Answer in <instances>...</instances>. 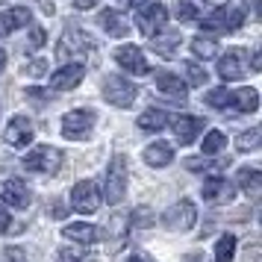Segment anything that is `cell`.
<instances>
[{
  "label": "cell",
  "instance_id": "7c38bea8",
  "mask_svg": "<svg viewBox=\"0 0 262 262\" xmlns=\"http://www.w3.org/2000/svg\"><path fill=\"white\" fill-rule=\"evenodd\" d=\"M115 62H118L124 71L136 74V77H142V74L150 71V65H147V59H144V53L136 45H124V48L115 50Z\"/></svg>",
  "mask_w": 262,
  "mask_h": 262
},
{
  "label": "cell",
  "instance_id": "cb8c5ba5",
  "mask_svg": "<svg viewBox=\"0 0 262 262\" xmlns=\"http://www.w3.org/2000/svg\"><path fill=\"white\" fill-rule=\"evenodd\" d=\"M139 127L144 133H159L168 127V115L162 109H144L142 115H139Z\"/></svg>",
  "mask_w": 262,
  "mask_h": 262
},
{
  "label": "cell",
  "instance_id": "f1b7e54d",
  "mask_svg": "<svg viewBox=\"0 0 262 262\" xmlns=\"http://www.w3.org/2000/svg\"><path fill=\"white\" fill-rule=\"evenodd\" d=\"M259 142H262V130H259V127H250L248 133H242V136L236 139L238 150H256Z\"/></svg>",
  "mask_w": 262,
  "mask_h": 262
},
{
  "label": "cell",
  "instance_id": "8992f818",
  "mask_svg": "<svg viewBox=\"0 0 262 262\" xmlns=\"http://www.w3.org/2000/svg\"><path fill=\"white\" fill-rule=\"evenodd\" d=\"M103 97H106L112 106L127 109V106H133V100H136V85H133L130 80H124V77L109 74L106 80H103Z\"/></svg>",
  "mask_w": 262,
  "mask_h": 262
},
{
  "label": "cell",
  "instance_id": "484cf974",
  "mask_svg": "<svg viewBox=\"0 0 262 262\" xmlns=\"http://www.w3.org/2000/svg\"><path fill=\"white\" fill-rule=\"evenodd\" d=\"M233 253H236V236H221L215 242V259L212 262H233Z\"/></svg>",
  "mask_w": 262,
  "mask_h": 262
},
{
  "label": "cell",
  "instance_id": "f546056e",
  "mask_svg": "<svg viewBox=\"0 0 262 262\" xmlns=\"http://www.w3.org/2000/svg\"><path fill=\"white\" fill-rule=\"evenodd\" d=\"M59 262H97V256H92L89 250H80V248H65L59 250Z\"/></svg>",
  "mask_w": 262,
  "mask_h": 262
},
{
  "label": "cell",
  "instance_id": "ba28073f",
  "mask_svg": "<svg viewBox=\"0 0 262 262\" xmlns=\"http://www.w3.org/2000/svg\"><path fill=\"white\" fill-rule=\"evenodd\" d=\"M71 206L83 215L97 212V206H100V191H97V186L92 180H80L71 189Z\"/></svg>",
  "mask_w": 262,
  "mask_h": 262
},
{
  "label": "cell",
  "instance_id": "44dd1931",
  "mask_svg": "<svg viewBox=\"0 0 262 262\" xmlns=\"http://www.w3.org/2000/svg\"><path fill=\"white\" fill-rule=\"evenodd\" d=\"M236 180H238V189L250 194V198H256L262 191V171H256V168H238Z\"/></svg>",
  "mask_w": 262,
  "mask_h": 262
},
{
  "label": "cell",
  "instance_id": "2e32d148",
  "mask_svg": "<svg viewBox=\"0 0 262 262\" xmlns=\"http://www.w3.org/2000/svg\"><path fill=\"white\" fill-rule=\"evenodd\" d=\"M236 194V186L224 177H212L203 183V201L206 203H230Z\"/></svg>",
  "mask_w": 262,
  "mask_h": 262
},
{
  "label": "cell",
  "instance_id": "603a6c76",
  "mask_svg": "<svg viewBox=\"0 0 262 262\" xmlns=\"http://www.w3.org/2000/svg\"><path fill=\"white\" fill-rule=\"evenodd\" d=\"M100 24H103V30H106L112 38H124L127 33H130L118 9H103V12H100Z\"/></svg>",
  "mask_w": 262,
  "mask_h": 262
},
{
  "label": "cell",
  "instance_id": "4fadbf2b",
  "mask_svg": "<svg viewBox=\"0 0 262 262\" xmlns=\"http://www.w3.org/2000/svg\"><path fill=\"white\" fill-rule=\"evenodd\" d=\"M33 121L24 118V115H15L12 121H9V127H6V133H3V139H6V144H12V147H27V144L33 142Z\"/></svg>",
  "mask_w": 262,
  "mask_h": 262
},
{
  "label": "cell",
  "instance_id": "3957f363",
  "mask_svg": "<svg viewBox=\"0 0 262 262\" xmlns=\"http://www.w3.org/2000/svg\"><path fill=\"white\" fill-rule=\"evenodd\" d=\"M168 24V9L162 3H147L144 9L136 12V27H139V33L142 36H156V33H162Z\"/></svg>",
  "mask_w": 262,
  "mask_h": 262
},
{
  "label": "cell",
  "instance_id": "f35d334b",
  "mask_svg": "<svg viewBox=\"0 0 262 262\" xmlns=\"http://www.w3.org/2000/svg\"><path fill=\"white\" fill-rule=\"evenodd\" d=\"M97 6V0H77V9H92Z\"/></svg>",
  "mask_w": 262,
  "mask_h": 262
},
{
  "label": "cell",
  "instance_id": "e0dca14e",
  "mask_svg": "<svg viewBox=\"0 0 262 262\" xmlns=\"http://www.w3.org/2000/svg\"><path fill=\"white\" fill-rule=\"evenodd\" d=\"M259 106V95H256V89H238V92H227V109H238V112H256Z\"/></svg>",
  "mask_w": 262,
  "mask_h": 262
},
{
  "label": "cell",
  "instance_id": "7bdbcfd3",
  "mask_svg": "<svg viewBox=\"0 0 262 262\" xmlns=\"http://www.w3.org/2000/svg\"><path fill=\"white\" fill-rule=\"evenodd\" d=\"M3 65H6V53H3V48H0V71H3Z\"/></svg>",
  "mask_w": 262,
  "mask_h": 262
},
{
  "label": "cell",
  "instance_id": "7402d4cb",
  "mask_svg": "<svg viewBox=\"0 0 262 262\" xmlns=\"http://www.w3.org/2000/svg\"><path fill=\"white\" fill-rule=\"evenodd\" d=\"M62 236L74 238L77 245H95L97 242V227L95 224H68V227H62Z\"/></svg>",
  "mask_w": 262,
  "mask_h": 262
},
{
  "label": "cell",
  "instance_id": "74e56055",
  "mask_svg": "<svg viewBox=\"0 0 262 262\" xmlns=\"http://www.w3.org/2000/svg\"><path fill=\"white\" fill-rule=\"evenodd\" d=\"M45 65H48V62H45V59H38V62H33V65H30L27 71H30V74H38V71H45Z\"/></svg>",
  "mask_w": 262,
  "mask_h": 262
},
{
  "label": "cell",
  "instance_id": "52a82bcc",
  "mask_svg": "<svg viewBox=\"0 0 262 262\" xmlns=\"http://www.w3.org/2000/svg\"><path fill=\"white\" fill-rule=\"evenodd\" d=\"M92 124H95V115L89 109H74L62 118V136L74 139V142H83L92 136Z\"/></svg>",
  "mask_w": 262,
  "mask_h": 262
},
{
  "label": "cell",
  "instance_id": "d590c367",
  "mask_svg": "<svg viewBox=\"0 0 262 262\" xmlns=\"http://www.w3.org/2000/svg\"><path fill=\"white\" fill-rule=\"evenodd\" d=\"M9 224H12V215L0 206V233H6V230H9Z\"/></svg>",
  "mask_w": 262,
  "mask_h": 262
},
{
  "label": "cell",
  "instance_id": "9c48e42d",
  "mask_svg": "<svg viewBox=\"0 0 262 262\" xmlns=\"http://www.w3.org/2000/svg\"><path fill=\"white\" fill-rule=\"evenodd\" d=\"M248 50H242V48H233V50H227L224 56L218 59V74H221V80H238V77H245V71H248L250 65H248Z\"/></svg>",
  "mask_w": 262,
  "mask_h": 262
},
{
  "label": "cell",
  "instance_id": "8fae6325",
  "mask_svg": "<svg viewBox=\"0 0 262 262\" xmlns=\"http://www.w3.org/2000/svg\"><path fill=\"white\" fill-rule=\"evenodd\" d=\"M0 201L9 203V206H18V209H27L33 203V194H30L24 180H3L0 183Z\"/></svg>",
  "mask_w": 262,
  "mask_h": 262
},
{
  "label": "cell",
  "instance_id": "ffe728a7",
  "mask_svg": "<svg viewBox=\"0 0 262 262\" xmlns=\"http://www.w3.org/2000/svg\"><path fill=\"white\" fill-rule=\"evenodd\" d=\"M156 85H159V92L162 95H171L174 100H186V83L180 80V77H174V74H156Z\"/></svg>",
  "mask_w": 262,
  "mask_h": 262
},
{
  "label": "cell",
  "instance_id": "60d3db41",
  "mask_svg": "<svg viewBox=\"0 0 262 262\" xmlns=\"http://www.w3.org/2000/svg\"><path fill=\"white\" fill-rule=\"evenodd\" d=\"M186 262H206V259H203L201 253H191V256H189V259H186Z\"/></svg>",
  "mask_w": 262,
  "mask_h": 262
},
{
  "label": "cell",
  "instance_id": "30bf717a",
  "mask_svg": "<svg viewBox=\"0 0 262 262\" xmlns=\"http://www.w3.org/2000/svg\"><path fill=\"white\" fill-rule=\"evenodd\" d=\"M97 45L92 36H85L83 30H65V36L59 38V45H56V56L59 59H65V56H71V53H80V50H85V53H92Z\"/></svg>",
  "mask_w": 262,
  "mask_h": 262
},
{
  "label": "cell",
  "instance_id": "7a4b0ae2",
  "mask_svg": "<svg viewBox=\"0 0 262 262\" xmlns=\"http://www.w3.org/2000/svg\"><path fill=\"white\" fill-rule=\"evenodd\" d=\"M194 221H198V209H194L191 201L174 203V206L165 209V215H162V224H165V230H171V233H186V230L194 227Z\"/></svg>",
  "mask_w": 262,
  "mask_h": 262
},
{
  "label": "cell",
  "instance_id": "e575fe53",
  "mask_svg": "<svg viewBox=\"0 0 262 262\" xmlns=\"http://www.w3.org/2000/svg\"><path fill=\"white\" fill-rule=\"evenodd\" d=\"M45 30H41V27H33V30H30V45H33V48H41V45H45Z\"/></svg>",
  "mask_w": 262,
  "mask_h": 262
},
{
  "label": "cell",
  "instance_id": "8d00e7d4",
  "mask_svg": "<svg viewBox=\"0 0 262 262\" xmlns=\"http://www.w3.org/2000/svg\"><path fill=\"white\" fill-rule=\"evenodd\" d=\"M118 3V12L121 9H130V6H139V3H144V0H115Z\"/></svg>",
  "mask_w": 262,
  "mask_h": 262
},
{
  "label": "cell",
  "instance_id": "4316f807",
  "mask_svg": "<svg viewBox=\"0 0 262 262\" xmlns=\"http://www.w3.org/2000/svg\"><path fill=\"white\" fill-rule=\"evenodd\" d=\"M191 53H194L198 59H215L218 41H215V38H194V41H191Z\"/></svg>",
  "mask_w": 262,
  "mask_h": 262
},
{
  "label": "cell",
  "instance_id": "5b68a950",
  "mask_svg": "<svg viewBox=\"0 0 262 262\" xmlns=\"http://www.w3.org/2000/svg\"><path fill=\"white\" fill-rule=\"evenodd\" d=\"M242 24H245V12L242 9H230L227 12L224 6H215V12L201 21V27L209 30V33H236Z\"/></svg>",
  "mask_w": 262,
  "mask_h": 262
},
{
  "label": "cell",
  "instance_id": "1f68e13d",
  "mask_svg": "<svg viewBox=\"0 0 262 262\" xmlns=\"http://www.w3.org/2000/svg\"><path fill=\"white\" fill-rule=\"evenodd\" d=\"M186 74H189V83L191 85H203V83H206V77H209L201 65H191V62H186Z\"/></svg>",
  "mask_w": 262,
  "mask_h": 262
},
{
  "label": "cell",
  "instance_id": "83f0119b",
  "mask_svg": "<svg viewBox=\"0 0 262 262\" xmlns=\"http://www.w3.org/2000/svg\"><path fill=\"white\" fill-rule=\"evenodd\" d=\"M224 144H227V136L221 130H212L206 139H203V154H206V156L221 154V150H224Z\"/></svg>",
  "mask_w": 262,
  "mask_h": 262
},
{
  "label": "cell",
  "instance_id": "4dcf8cb0",
  "mask_svg": "<svg viewBox=\"0 0 262 262\" xmlns=\"http://www.w3.org/2000/svg\"><path fill=\"white\" fill-rule=\"evenodd\" d=\"M130 224L133 227H154V212H150L147 206H139V209H133Z\"/></svg>",
  "mask_w": 262,
  "mask_h": 262
},
{
  "label": "cell",
  "instance_id": "ee69618b",
  "mask_svg": "<svg viewBox=\"0 0 262 262\" xmlns=\"http://www.w3.org/2000/svg\"><path fill=\"white\" fill-rule=\"evenodd\" d=\"M0 3H6V0H0Z\"/></svg>",
  "mask_w": 262,
  "mask_h": 262
},
{
  "label": "cell",
  "instance_id": "9a60e30c",
  "mask_svg": "<svg viewBox=\"0 0 262 262\" xmlns=\"http://www.w3.org/2000/svg\"><path fill=\"white\" fill-rule=\"evenodd\" d=\"M171 130H174L180 144H191L203 130V118H198V115H177V118H171Z\"/></svg>",
  "mask_w": 262,
  "mask_h": 262
},
{
  "label": "cell",
  "instance_id": "d6a6232c",
  "mask_svg": "<svg viewBox=\"0 0 262 262\" xmlns=\"http://www.w3.org/2000/svg\"><path fill=\"white\" fill-rule=\"evenodd\" d=\"M218 165H227V159H221V162H203V159H186V168H189V171H212L215 174V168Z\"/></svg>",
  "mask_w": 262,
  "mask_h": 262
},
{
  "label": "cell",
  "instance_id": "277c9868",
  "mask_svg": "<svg viewBox=\"0 0 262 262\" xmlns=\"http://www.w3.org/2000/svg\"><path fill=\"white\" fill-rule=\"evenodd\" d=\"M106 203H121L124 201V194H127V162H124V156H115L112 159V165L106 171Z\"/></svg>",
  "mask_w": 262,
  "mask_h": 262
},
{
  "label": "cell",
  "instance_id": "ac0fdd59",
  "mask_svg": "<svg viewBox=\"0 0 262 262\" xmlns=\"http://www.w3.org/2000/svg\"><path fill=\"white\" fill-rule=\"evenodd\" d=\"M144 162L150 168H165L171 159H174V150H171V144H165V142H154V144H147L144 147Z\"/></svg>",
  "mask_w": 262,
  "mask_h": 262
},
{
  "label": "cell",
  "instance_id": "d6986e66",
  "mask_svg": "<svg viewBox=\"0 0 262 262\" xmlns=\"http://www.w3.org/2000/svg\"><path fill=\"white\" fill-rule=\"evenodd\" d=\"M30 18H33L30 6H12V9H6V12L0 15V27H3V33H12L18 27L30 24Z\"/></svg>",
  "mask_w": 262,
  "mask_h": 262
},
{
  "label": "cell",
  "instance_id": "d4e9b609",
  "mask_svg": "<svg viewBox=\"0 0 262 262\" xmlns=\"http://www.w3.org/2000/svg\"><path fill=\"white\" fill-rule=\"evenodd\" d=\"M177 45H180V33H177V30H165L162 36H159V33L150 36V48H154L159 56H171Z\"/></svg>",
  "mask_w": 262,
  "mask_h": 262
},
{
  "label": "cell",
  "instance_id": "ab89813d",
  "mask_svg": "<svg viewBox=\"0 0 262 262\" xmlns=\"http://www.w3.org/2000/svg\"><path fill=\"white\" fill-rule=\"evenodd\" d=\"M130 262H154V259H150V256H142V253H136Z\"/></svg>",
  "mask_w": 262,
  "mask_h": 262
},
{
  "label": "cell",
  "instance_id": "836d02e7",
  "mask_svg": "<svg viewBox=\"0 0 262 262\" xmlns=\"http://www.w3.org/2000/svg\"><path fill=\"white\" fill-rule=\"evenodd\" d=\"M180 18H183V21H194V18H198V6L189 3V0H183V3H180Z\"/></svg>",
  "mask_w": 262,
  "mask_h": 262
},
{
  "label": "cell",
  "instance_id": "b9f144b4",
  "mask_svg": "<svg viewBox=\"0 0 262 262\" xmlns=\"http://www.w3.org/2000/svg\"><path fill=\"white\" fill-rule=\"evenodd\" d=\"M206 3H209V6H224L227 0H206Z\"/></svg>",
  "mask_w": 262,
  "mask_h": 262
},
{
  "label": "cell",
  "instance_id": "6da1fadb",
  "mask_svg": "<svg viewBox=\"0 0 262 262\" xmlns=\"http://www.w3.org/2000/svg\"><path fill=\"white\" fill-rule=\"evenodd\" d=\"M62 165V150L50 147V144H38L30 154L24 156V168L27 171H38V174H56Z\"/></svg>",
  "mask_w": 262,
  "mask_h": 262
},
{
  "label": "cell",
  "instance_id": "5bb4252c",
  "mask_svg": "<svg viewBox=\"0 0 262 262\" xmlns=\"http://www.w3.org/2000/svg\"><path fill=\"white\" fill-rule=\"evenodd\" d=\"M83 74H85L83 65H80V62H71V65L59 68L56 74H50V89H56V92H71V89H77V85L83 83Z\"/></svg>",
  "mask_w": 262,
  "mask_h": 262
}]
</instances>
